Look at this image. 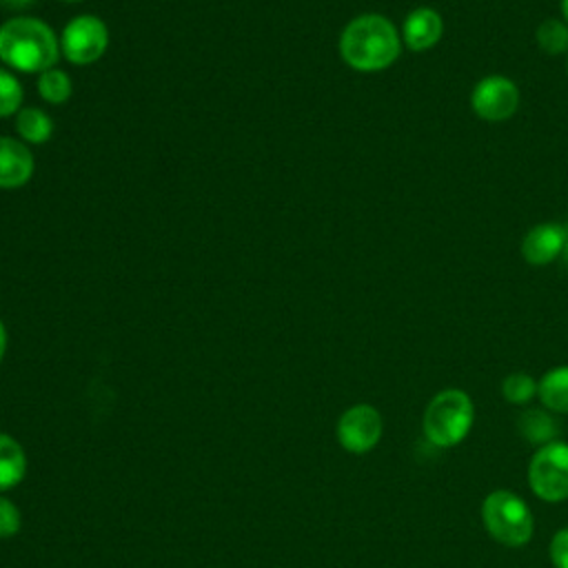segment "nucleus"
<instances>
[{
  "instance_id": "obj_5",
  "label": "nucleus",
  "mask_w": 568,
  "mask_h": 568,
  "mask_svg": "<svg viewBox=\"0 0 568 568\" xmlns=\"http://www.w3.org/2000/svg\"><path fill=\"white\" fill-rule=\"evenodd\" d=\"M528 486L535 497L548 504L568 499V442L555 439L537 446L528 462Z\"/></svg>"
},
{
  "instance_id": "obj_19",
  "label": "nucleus",
  "mask_w": 568,
  "mask_h": 568,
  "mask_svg": "<svg viewBox=\"0 0 568 568\" xmlns=\"http://www.w3.org/2000/svg\"><path fill=\"white\" fill-rule=\"evenodd\" d=\"M22 104V84L13 73L0 69V118L13 115Z\"/></svg>"
},
{
  "instance_id": "obj_17",
  "label": "nucleus",
  "mask_w": 568,
  "mask_h": 568,
  "mask_svg": "<svg viewBox=\"0 0 568 568\" xmlns=\"http://www.w3.org/2000/svg\"><path fill=\"white\" fill-rule=\"evenodd\" d=\"M71 80L62 69H47L44 73H40L38 78V93L42 95V100L51 102V104H62L71 98Z\"/></svg>"
},
{
  "instance_id": "obj_11",
  "label": "nucleus",
  "mask_w": 568,
  "mask_h": 568,
  "mask_svg": "<svg viewBox=\"0 0 568 568\" xmlns=\"http://www.w3.org/2000/svg\"><path fill=\"white\" fill-rule=\"evenodd\" d=\"M33 175L31 151L13 138H0V189H18Z\"/></svg>"
},
{
  "instance_id": "obj_20",
  "label": "nucleus",
  "mask_w": 568,
  "mask_h": 568,
  "mask_svg": "<svg viewBox=\"0 0 568 568\" xmlns=\"http://www.w3.org/2000/svg\"><path fill=\"white\" fill-rule=\"evenodd\" d=\"M548 557L555 568H568V526L559 528L548 546Z\"/></svg>"
},
{
  "instance_id": "obj_15",
  "label": "nucleus",
  "mask_w": 568,
  "mask_h": 568,
  "mask_svg": "<svg viewBox=\"0 0 568 568\" xmlns=\"http://www.w3.org/2000/svg\"><path fill=\"white\" fill-rule=\"evenodd\" d=\"M16 131L20 133V138L24 142L42 144L51 138L53 122L44 111H40L36 106H27V109H20L16 115Z\"/></svg>"
},
{
  "instance_id": "obj_26",
  "label": "nucleus",
  "mask_w": 568,
  "mask_h": 568,
  "mask_svg": "<svg viewBox=\"0 0 568 568\" xmlns=\"http://www.w3.org/2000/svg\"><path fill=\"white\" fill-rule=\"evenodd\" d=\"M64 2H80V0H64Z\"/></svg>"
},
{
  "instance_id": "obj_7",
  "label": "nucleus",
  "mask_w": 568,
  "mask_h": 568,
  "mask_svg": "<svg viewBox=\"0 0 568 568\" xmlns=\"http://www.w3.org/2000/svg\"><path fill=\"white\" fill-rule=\"evenodd\" d=\"M470 106L481 120L504 122L513 118L519 106V89L506 75H486L473 87Z\"/></svg>"
},
{
  "instance_id": "obj_16",
  "label": "nucleus",
  "mask_w": 568,
  "mask_h": 568,
  "mask_svg": "<svg viewBox=\"0 0 568 568\" xmlns=\"http://www.w3.org/2000/svg\"><path fill=\"white\" fill-rule=\"evenodd\" d=\"M537 44L544 53L548 55H559L568 51V22L557 20V18H546L537 27Z\"/></svg>"
},
{
  "instance_id": "obj_4",
  "label": "nucleus",
  "mask_w": 568,
  "mask_h": 568,
  "mask_svg": "<svg viewBox=\"0 0 568 568\" xmlns=\"http://www.w3.org/2000/svg\"><path fill=\"white\" fill-rule=\"evenodd\" d=\"M486 532L506 548H521L532 539L535 517L530 506L513 490H490L481 501Z\"/></svg>"
},
{
  "instance_id": "obj_2",
  "label": "nucleus",
  "mask_w": 568,
  "mask_h": 568,
  "mask_svg": "<svg viewBox=\"0 0 568 568\" xmlns=\"http://www.w3.org/2000/svg\"><path fill=\"white\" fill-rule=\"evenodd\" d=\"M60 58V42L38 18L18 16L0 27V60L24 73H44Z\"/></svg>"
},
{
  "instance_id": "obj_10",
  "label": "nucleus",
  "mask_w": 568,
  "mask_h": 568,
  "mask_svg": "<svg viewBox=\"0 0 568 568\" xmlns=\"http://www.w3.org/2000/svg\"><path fill=\"white\" fill-rule=\"evenodd\" d=\"M444 36V20L430 7L413 9L402 27V40L410 51L433 49Z\"/></svg>"
},
{
  "instance_id": "obj_3",
  "label": "nucleus",
  "mask_w": 568,
  "mask_h": 568,
  "mask_svg": "<svg viewBox=\"0 0 568 568\" xmlns=\"http://www.w3.org/2000/svg\"><path fill=\"white\" fill-rule=\"evenodd\" d=\"M475 424V404L462 388H444L430 397L424 408V437L437 448L462 444Z\"/></svg>"
},
{
  "instance_id": "obj_22",
  "label": "nucleus",
  "mask_w": 568,
  "mask_h": 568,
  "mask_svg": "<svg viewBox=\"0 0 568 568\" xmlns=\"http://www.w3.org/2000/svg\"><path fill=\"white\" fill-rule=\"evenodd\" d=\"M33 0H0L2 7H9V9H24L29 7Z\"/></svg>"
},
{
  "instance_id": "obj_18",
  "label": "nucleus",
  "mask_w": 568,
  "mask_h": 568,
  "mask_svg": "<svg viewBox=\"0 0 568 568\" xmlns=\"http://www.w3.org/2000/svg\"><path fill=\"white\" fill-rule=\"evenodd\" d=\"M501 395L513 406H524L537 397V379L524 371L510 373L501 382Z\"/></svg>"
},
{
  "instance_id": "obj_8",
  "label": "nucleus",
  "mask_w": 568,
  "mask_h": 568,
  "mask_svg": "<svg viewBox=\"0 0 568 568\" xmlns=\"http://www.w3.org/2000/svg\"><path fill=\"white\" fill-rule=\"evenodd\" d=\"M382 415L371 404H355L346 408L337 422V439L342 448L355 455L373 450L382 439Z\"/></svg>"
},
{
  "instance_id": "obj_12",
  "label": "nucleus",
  "mask_w": 568,
  "mask_h": 568,
  "mask_svg": "<svg viewBox=\"0 0 568 568\" xmlns=\"http://www.w3.org/2000/svg\"><path fill=\"white\" fill-rule=\"evenodd\" d=\"M517 430L526 442H530L535 446L550 444V442L559 439V433H561L555 413H550L546 408L521 410L517 417Z\"/></svg>"
},
{
  "instance_id": "obj_9",
  "label": "nucleus",
  "mask_w": 568,
  "mask_h": 568,
  "mask_svg": "<svg viewBox=\"0 0 568 568\" xmlns=\"http://www.w3.org/2000/svg\"><path fill=\"white\" fill-rule=\"evenodd\" d=\"M566 226L557 222H541L532 226L521 240V255L532 266H546L564 255Z\"/></svg>"
},
{
  "instance_id": "obj_21",
  "label": "nucleus",
  "mask_w": 568,
  "mask_h": 568,
  "mask_svg": "<svg viewBox=\"0 0 568 568\" xmlns=\"http://www.w3.org/2000/svg\"><path fill=\"white\" fill-rule=\"evenodd\" d=\"M20 530L18 508L0 495V537H13Z\"/></svg>"
},
{
  "instance_id": "obj_14",
  "label": "nucleus",
  "mask_w": 568,
  "mask_h": 568,
  "mask_svg": "<svg viewBox=\"0 0 568 568\" xmlns=\"http://www.w3.org/2000/svg\"><path fill=\"white\" fill-rule=\"evenodd\" d=\"M24 473H27V455L22 446L13 437L0 433V490L13 488L16 484H20Z\"/></svg>"
},
{
  "instance_id": "obj_24",
  "label": "nucleus",
  "mask_w": 568,
  "mask_h": 568,
  "mask_svg": "<svg viewBox=\"0 0 568 568\" xmlns=\"http://www.w3.org/2000/svg\"><path fill=\"white\" fill-rule=\"evenodd\" d=\"M559 9L564 16V22H568V0H559Z\"/></svg>"
},
{
  "instance_id": "obj_23",
  "label": "nucleus",
  "mask_w": 568,
  "mask_h": 568,
  "mask_svg": "<svg viewBox=\"0 0 568 568\" xmlns=\"http://www.w3.org/2000/svg\"><path fill=\"white\" fill-rule=\"evenodd\" d=\"M4 351H7V331H4V326H2V322H0V359H2Z\"/></svg>"
},
{
  "instance_id": "obj_6",
  "label": "nucleus",
  "mask_w": 568,
  "mask_h": 568,
  "mask_svg": "<svg viewBox=\"0 0 568 568\" xmlns=\"http://www.w3.org/2000/svg\"><path fill=\"white\" fill-rule=\"evenodd\" d=\"M106 44V24L95 16H78L64 27L60 51L73 64H91L102 58Z\"/></svg>"
},
{
  "instance_id": "obj_1",
  "label": "nucleus",
  "mask_w": 568,
  "mask_h": 568,
  "mask_svg": "<svg viewBox=\"0 0 568 568\" xmlns=\"http://www.w3.org/2000/svg\"><path fill=\"white\" fill-rule=\"evenodd\" d=\"M402 51V36L395 24L379 13H364L351 20L339 36L342 60L355 71H382Z\"/></svg>"
},
{
  "instance_id": "obj_13",
  "label": "nucleus",
  "mask_w": 568,
  "mask_h": 568,
  "mask_svg": "<svg viewBox=\"0 0 568 568\" xmlns=\"http://www.w3.org/2000/svg\"><path fill=\"white\" fill-rule=\"evenodd\" d=\"M537 397L541 406L555 415L568 413V366H555L537 382Z\"/></svg>"
},
{
  "instance_id": "obj_25",
  "label": "nucleus",
  "mask_w": 568,
  "mask_h": 568,
  "mask_svg": "<svg viewBox=\"0 0 568 568\" xmlns=\"http://www.w3.org/2000/svg\"><path fill=\"white\" fill-rule=\"evenodd\" d=\"M564 255L568 257V226H566V248H564Z\"/></svg>"
}]
</instances>
